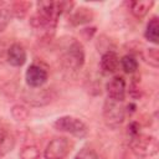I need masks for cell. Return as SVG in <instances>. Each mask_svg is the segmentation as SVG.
I'll list each match as a JSON object with an SVG mask.
<instances>
[{
	"label": "cell",
	"instance_id": "cell-17",
	"mask_svg": "<svg viewBox=\"0 0 159 159\" xmlns=\"http://www.w3.org/2000/svg\"><path fill=\"white\" fill-rule=\"evenodd\" d=\"M11 10H10V4L0 1V32L6 29V26L10 22L11 19Z\"/></svg>",
	"mask_w": 159,
	"mask_h": 159
},
{
	"label": "cell",
	"instance_id": "cell-10",
	"mask_svg": "<svg viewBox=\"0 0 159 159\" xmlns=\"http://www.w3.org/2000/svg\"><path fill=\"white\" fill-rule=\"evenodd\" d=\"M7 62L14 66V67H20L26 62V51L22 45L20 43H12L7 48V55H6Z\"/></svg>",
	"mask_w": 159,
	"mask_h": 159
},
{
	"label": "cell",
	"instance_id": "cell-9",
	"mask_svg": "<svg viewBox=\"0 0 159 159\" xmlns=\"http://www.w3.org/2000/svg\"><path fill=\"white\" fill-rule=\"evenodd\" d=\"M15 147V135L11 130V127L0 120V157L10 153Z\"/></svg>",
	"mask_w": 159,
	"mask_h": 159
},
{
	"label": "cell",
	"instance_id": "cell-5",
	"mask_svg": "<svg viewBox=\"0 0 159 159\" xmlns=\"http://www.w3.org/2000/svg\"><path fill=\"white\" fill-rule=\"evenodd\" d=\"M125 118V109L122 102H117L113 99H107L103 106V119L107 127L109 128H118Z\"/></svg>",
	"mask_w": 159,
	"mask_h": 159
},
{
	"label": "cell",
	"instance_id": "cell-11",
	"mask_svg": "<svg viewBox=\"0 0 159 159\" xmlns=\"http://www.w3.org/2000/svg\"><path fill=\"white\" fill-rule=\"evenodd\" d=\"M120 60L114 51H106L101 57V68L104 73H114L119 68Z\"/></svg>",
	"mask_w": 159,
	"mask_h": 159
},
{
	"label": "cell",
	"instance_id": "cell-7",
	"mask_svg": "<svg viewBox=\"0 0 159 159\" xmlns=\"http://www.w3.org/2000/svg\"><path fill=\"white\" fill-rule=\"evenodd\" d=\"M47 78H48V72H47L46 67H43L40 63L30 65L25 73L26 83L31 88H40L42 84L46 83Z\"/></svg>",
	"mask_w": 159,
	"mask_h": 159
},
{
	"label": "cell",
	"instance_id": "cell-4",
	"mask_svg": "<svg viewBox=\"0 0 159 159\" xmlns=\"http://www.w3.org/2000/svg\"><path fill=\"white\" fill-rule=\"evenodd\" d=\"M53 127L58 132H65L77 138H84L88 133V128L83 120L72 116H63L55 120Z\"/></svg>",
	"mask_w": 159,
	"mask_h": 159
},
{
	"label": "cell",
	"instance_id": "cell-2",
	"mask_svg": "<svg viewBox=\"0 0 159 159\" xmlns=\"http://www.w3.org/2000/svg\"><path fill=\"white\" fill-rule=\"evenodd\" d=\"M129 147L135 155L143 157V158L152 157V155L157 154L158 149H159L158 140L155 137L142 134V133H138V134L130 137Z\"/></svg>",
	"mask_w": 159,
	"mask_h": 159
},
{
	"label": "cell",
	"instance_id": "cell-19",
	"mask_svg": "<svg viewBox=\"0 0 159 159\" xmlns=\"http://www.w3.org/2000/svg\"><path fill=\"white\" fill-rule=\"evenodd\" d=\"M21 159H40V149L35 144H29L22 147L20 150Z\"/></svg>",
	"mask_w": 159,
	"mask_h": 159
},
{
	"label": "cell",
	"instance_id": "cell-1",
	"mask_svg": "<svg viewBox=\"0 0 159 159\" xmlns=\"http://www.w3.org/2000/svg\"><path fill=\"white\" fill-rule=\"evenodd\" d=\"M73 2L70 1H39L37 11L32 15L30 22L37 30L53 31L60 15L63 11H71Z\"/></svg>",
	"mask_w": 159,
	"mask_h": 159
},
{
	"label": "cell",
	"instance_id": "cell-15",
	"mask_svg": "<svg viewBox=\"0 0 159 159\" xmlns=\"http://www.w3.org/2000/svg\"><path fill=\"white\" fill-rule=\"evenodd\" d=\"M31 7V2L29 1H15L10 4V10H11V15L22 19L26 16V14L29 12Z\"/></svg>",
	"mask_w": 159,
	"mask_h": 159
},
{
	"label": "cell",
	"instance_id": "cell-18",
	"mask_svg": "<svg viewBox=\"0 0 159 159\" xmlns=\"http://www.w3.org/2000/svg\"><path fill=\"white\" fill-rule=\"evenodd\" d=\"M120 66L124 72L127 73H134L138 70V61L132 55H125L120 60Z\"/></svg>",
	"mask_w": 159,
	"mask_h": 159
},
{
	"label": "cell",
	"instance_id": "cell-3",
	"mask_svg": "<svg viewBox=\"0 0 159 159\" xmlns=\"http://www.w3.org/2000/svg\"><path fill=\"white\" fill-rule=\"evenodd\" d=\"M61 61L68 70H78L84 63V50L81 42L73 40L63 50Z\"/></svg>",
	"mask_w": 159,
	"mask_h": 159
},
{
	"label": "cell",
	"instance_id": "cell-14",
	"mask_svg": "<svg viewBox=\"0 0 159 159\" xmlns=\"http://www.w3.org/2000/svg\"><path fill=\"white\" fill-rule=\"evenodd\" d=\"M144 36L148 41H150L153 43H158V41H159V20L157 16H153L149 20L145 32H144Z\"/></svg>",
	"mask_w": 159,
	"mask_h": 159
},
{
	"label": "cell",
	"instance_id": "cell-20",
	"mask_svg": "<svg viewBox=\"0 0 159 159\" xmlns=\"http://www.w3.org/2000/svg\"><path fill=\"white\" fill-rule=\"evenodd\" d=\"M29 109L25 108L24 106L21 104H15L12 108H11V116L14 119L19 120V122H22V120H26L29 118Z\"/></svg>",
	"mask_w": 159,
	"mask_h": 159
},
{
	"label": "cell",
	"instance_id": "cell-16",
	"mask_svg": "<svg viewBox=\"0 0 159 159\" xmlns=\"http://www.w3.org/2000/svg\"><path fill=\"white\" fill-rule=\"evenodd\" d=\"M142 58L152 67H158L159 66V52L157 47H149V48H144V51L142 52Z\"/></svg>",
	"mask_w": 159,
	"mask_h": 159
},
{
	"label": "cell",
	"instance_id": "cell-8",
	"mask_svg": "<svg viewBox=\"0 0 159 159\" xmlns=\"http://www.w3.org/2000/svg\"><path fill=\"white\" fill-rule=\"evenodd\" d=\"M107 94L109 99L117 101V102H123L125 97V81L122 76H114L112 77L107 86Z\"/></svg>",
	"mask_w": 159,
	"mask_h": 159
},
{
	"label": "cell",
	"instance_id": "cell-6",
	"mask_svg": "<svg viewBox=\"0 0 159 159\" xmlns=\"http://www.w3.org/2000/svg\"><path fill=\"white\" fill-rule=\"evenodd\" d=\"M72 143L65 137H56L46 145L43 155L46 159H63L71 152Z\"/></svg>",
	"mask_w": 159,
	"mask_h": 159
},
{
	"label": "cell",
	"instance_id": "cell-22",
	"mask_svg": "<svg viewBox=\"0 0 159 159\" xmlns=\"http://www.w3.org/2000/svg\"><path fill=\"white\" fill-rule=\"evenodd\" d=\"M139 124L138 123H135V122H132L130 124H129V127H128V133L130 134V137H133V135H135V134H138V133H140L139 132Z\"/></svg>",
	"mask_w": 159,
	"mask_h": 159
},
{
	"label": "cell",
	"instance_id": "cell-12",
	"mask_svg": "<svg viewBox=\"0 0 159 159\" xmlns=\"http://www.w3.org/2000/svg\"><path fill=\"white\" fill-rule=\"evenodd\" d=\"M153 5L154 2L152 0H137V1L129 2V9H130V12L137 19H142L149 12Z\"/></svg>",
	"mask_w": 159,
	"mask_h": 159
},
{
	"label": "cell",
	"instance_id": "cell-13",
	"mask_svg": "<svg viewBox=\"0 0 159 159\" xmlns=\"http://www.w3.org/2000/svg\"><path fill=\"white\" fill-rule=\"evenodd\" d=\"M92 19H93L92 10L91 9H86V7H81V9L76 10L70 16V22L72 25H82V24L91 22Z\"/></svg>",
	"mask_w": 159,
	"mask_h": 159
},
{
	"label": "cell",
	"instance_id": "cell-21",
	"mask_svg": "<svg viewBox=\"0 0 159 159\" xmlns=\"http://www.w3.org/2000/svg\"><path fill=\"white\" fill-rule=\"evenodd\" d=\"M75 159H102V157L91 147H83L76 155Z\"/></svg>",
	"mask_w": 159,
	"mask_h": 159
}]
</instances>
